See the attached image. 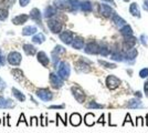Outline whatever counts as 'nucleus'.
I'll return each mask as SVG.
<instances>
[{
	"mask_svg": "<svg viewBox=\"0 0 148 133\" xmlns=\"http://www.w3.org/2000/svg\"><path fill=\"white\" fill-rule=\"evenodd\" d=\"M111 59L114 61H119L123 62L125 61V51L119 50V49H111Z\"/></svg>",
	"mask_w": 148,
	"mask_h": 133,
	"instance_id": "4468645a",
	"label": "nucleus"
},
{
	"mask_svg": "<svg viewBox=\"0 0 148 133\" xmlns=\"http://www.w3.org/2000/svg\"><path fill=\"white\" fill-rule=\"evenodd\" d=\"M84 122H85V124H86L87 127L94 125V114L91 113V112L85 114V116H84Z\"/></svg>",
	"mask_w": 148,
	"mask_h": 133,
	"instance_id": "7c9ffc66",
	"label": "nucleus"
},
{
	"mask_svg": "<svg viewBox=\"0 0 148 133\" xmlns=\"http://www.w3.org/2000/svg\"><path fill=\"white\" fill-rule=\"evenodd\" d=\"M56 12H58V10H56V7L50 6V7H48V8L45 9V11H44V17H45V18H49V19H51L53 16H56Z\"/></svg>",
	"mask_w": 148,
	"mask_h": 133,
	"instance_id": "bb28decb",
	"label": "nucleus"
},
{
	"mask_svg": "<svg viewBox=\"0 0 148 133\" xmlns=\"http://www.w3.org/2000/svg\"><path fill=\"white\" fill-rule=\"evenodd\" d=\"M137 41H138V39L134 37V36H130V37H125L123 39V50L124 51H127L132 49V48H134L137 43Z\"/></svg>",
	"mask_w": 148,
	"mask_h": 133,
	"instance_id": "1a4fd4ad",
	"label": "nucleus"
},
{
	"mask_svg": "<svg viewBox=\"0 0 148 133\" xmlns=\"http://www.w3.org/2000/svg\"><path fill=\"white\" fill-rule=\"evenodd\" d=\"M6 64V58L3 54V51L0 49V65H5Z\"/></svg>",
	"mask_w": 148,
	"mask_h": 133,
	"instance_id": "79ce46f5",
	"label": "nucleus"
},
{
	"mask_svg": "<svg viewBox=\"0 0 148 133\" xmlns=\"http://www.w3.org/2000/svg\"><path fill=\"white\" fill-rule=\"evenodd\" d=\"M127 108L130 109H142L144 108V104L140 101L139 98H135V99H130L128 103H127Z\"/></svg>",
	"mask_w": 148,
	"mask_h": 133,
	"instance_id": "aec40b11",
	"label": "nucleus"
},
{
	"mask_svg": "<svg viewBox=\"0 0 148 133\" xmlns=\"http://www.w3.org/2000/svg\"><path fill=\"white\" fill-rule=\"evenodd\" d=\"M147 40H148V37L146 34H140V37H139V42L144 45V47H147Z\"/></svg>",
	"mask_w": 148,
	"mask_h": 133,
	"instance_id": "58836bf2",
	"label": "nucleus"
},
{
	"mask_svg": "<svg viewBox=\"0 0 148 133\" xmlns=\"http://www.w3.org/2000/svg\"><path fill=\"white\" fill-rule=\"evenodd\" d=\"M99 54L103 56V57H107V56L111 54V48H110V45L106 43L105 41H101V42H99Z\"/></svg>",
	"mask_w": 148,
	"mask_h": 133,
	"instance_id": "6ab92c4d",
	"label": "nucleus"
},
{
	"mask_svg": "<svg viewBox=\"0 0 148 133\" xmlns=\"http://www.w3.org/2000/svg\"><path fill=\"white\" fill-rule=\"evenodd\" d=\"M86 107L88 109H103L104 108V105H103V104H99V103H97V102H95V101L88 102Z\"/></svg>",
	"mask_w": 148,
	"mask_h": 133,
	"instance_id": "f704fd0d",
	"label": "nucleus"
},
{
	"mask_svg": "<svg viewBox=\"0 0 148 133\" xmlns=\"http://www.w3.org/2000/svg\"><path fill=\"white\" fill-rule=\"evenodd\" d=\"M37 58H38V61L42 64L43 67H48V65H49L50 59L48 58V56H47V53H45V52L40 51V52L37 54Z\"/></svg>",
	"mask_w": 148,
	"mask_h": 133,
	"instance_id": "4be33fe9",
	"label": "nucleus"
},
{
	"mask_svg": "<svg viewBox=\"0 0 148 133\" xmlns=\"http://www.w3.org/2000/svg\"><path fill=\"white\" fill-rule=\"evenodd\" d=\"M80 9L85 13H90L93 11V3L90 0H83L80 2Z\"/></svg>",
	"mask_w": 148,
	"mask_h": 133,
	"instance_id": "dca6fc26",
	"label": "nucleus"
},
{
	"mask_svg": "<svg viewBox=\"0 0 148 133\" xmlns=\"http://www.w3.org/2000/svg\"><path fill=\"white\" fill-rule=\"evenodd\" d=\"M111 20H112V22L116 25L118 29H121L122 27H124V25H126V20L124 19V18H122L118 13H115L111 18Z\"/></svg>",
	"mask_w": 148,
	"mask_h": 133,
	"instance_id": "f3484780",
	"label": "nucleus"
},
{
	"mask_svg": "<svg viewBox=\"0 0 148 133\" xmlns=\"http://www.w3.org/2000/svg\"><path fill=\"white\" fill-rule=\"evenodd\" d=\"M30 125H33V127H38V125H39V121H38L37 116H32V118H31Z\"/></svg>",
	"mask_w": 148,
	"mask_h": 133,
	"instance_id": "37998d69",
	"label": "nucleus"
},
{
	"mask_svg": "<svg viewBox=\"0 0 148 133\" xmlns=\"http://www.w3.org/2000/svg\"><path fill=\"white\" fill-rule=\"evenodd\" d=\"M71 45L75 50H81V49H83L85 47V41H84V39L82 38V37H75L73 42L71 43Z\"/></svg>",
	"mask_w": 148,
	"mask_h": 133,
	"instance_id": "a211bd4d",
	"label": "nucleus"
},
{
	"mask_svg": "<svg viewBox=\"0 0 148 133\" xmlns=\"http://www.w3.org/2000/svg\"><path fill=\"white\" fill-rule=\"evenodd\" d=\"M21 122L25 123V125H27V127H29V125H30V124H29V123L27 122V120H25V114H23V113H21V115H20V118H19V121H18V123H17V125H19V124H20Z\"/></svg>",
	"mask_w": 148,
	"mask_h": 133,
	"instance_id": "a19ab883",
	"label": "nucleus"
},
{
	"mask_svg": "<svg viewBox=\"0 0 148 133\" xmlns=\"http://www.w3.org/2000/svg\"><path fill=\"white\" fill-rule=\"evenodd\" d=\"M101 1H102V2H105V3H107V5H111V6H113L114 8L117 7L116 2H115V0H101Z\"/></svg>",
	"mask_w": 148,
	"mask_h": 133,
	"instance_id": "c03bdc74",
	"label": "nucleus"
},
{
	"mask_svg": "<svg viewBox=\"0 0 148 133\" xmlns=\"http://www.w3.org/2000/svg\"><path fill=\"white\" fill-rule=\"evenodd\" d=\"M50 109H64V104H61V105H51Z\"/></svg>",
	"mask_w": 148,
	"mask_h": 133,
	"instance_id": "3c124183",
	"label": "nucleus"
},
{
	"mask_svg": "<svg viewBox=\"0 0 148 133\" xmlns=\"http://www.w3.org/2000/svg\"><path fill=\"white\" fill-rule=\"evenodd\" d=\"M119 33L123 36V38H125V37H130V36H134L133 28H132V25H130L128 23H126L124 27H122V28L119 29Z\"/></svg>",
	"mask_w": 148,
	"mask_h": 133,
	"instance_id": "412c9836",
	"label": "nucleus"
},
{
	"mask_svg": "<svg viewBox=\"0 0 148 133\" xmlns=\"http://www.w3.org/2000/svg\"><path fill=\"white\" fill-rule=\"evenodd\" d=\"M74 38V33L70 30H64L60 33V40L65 44H71L73 42Z\"/></svg>",
	"mask_w": 148,
	"mask_h": 133,
	"instance_id": "f8f14e48",
	"label": "nucleus"
},
{
	"mask_svg": "<svg viewBox=\"0 0 148 133\" xmlns=\"http://www.w3.org/2000/svg\"><path fill=\"white\" fill-rule=\"evenodd\" d=\"M121 83H122L121 79H118L117 76H113V74L106 78V85L110 90H115V89L121 85Z\"/></svg>",
	"mask_w": 148,
	"mask_h": 133,
	"instance_id": "0eeeda50",
	"label": "nucleus"
},
{
	"mask_svg": "<svg viewBox=\"0 0 148 133\" xmlns=\"http://www.w3.org/2000/svg\"><path fill=\"white\" fill-rule=\"evenodd\" d=\"M99 13H101V16L106 18V19H111L112 17L117 12L114 10V7L113 6L107 5L105 2H102V3L99 5Z\"/></svg>",
	"mask_w": 148,
	"mask_h": 133,
	"instance_id": "f257e3e1",
	"label": "nucleus"
},
{
	"mask_svg": "<svg viewBox=\"0 0 148 133\" xmlns=\"http://www.w3.org/2000/svg\"><path fill=\"white\" fill-rule=\"evenodd\" d=\"M13 3H14V0H1L0 1V5L2 8H9V7L13 6Z\"/></svg>",
	"mask_w": 148,
	"mask_h": 133,
	"instance_id": "c9c22d12",
	"label": "nucleus"
},
{
	"mask_svg": "<svg viewBox=\"0 0 148 133\" xmlns=\"http://www.w3.org/2000/svg\"><path fill=\"white\" fill-rule=\"evenodd\" d=\"M71 91H72V94H73V96L75 98V100L77 102L83 103V102L85 101V93H84V91L80 87L74 85V87L71 88Z\"/></svg>",
	"mask_w": 148,
	"mask_h": 133,
	"instance_id": "39448f33",
	"label": "nucleus"
},
{
	"mask_svg": "<svg viewBox=\"0 0 148 133\" xmlns=\"http://www.w3.org/2000/svg\"><path fill=\"white\" fill-rule=\"evenodd\" d=\"M19 2H20V6L21 7H25L29 2H30V0H20Z\"/></svg>",
	"mask_w": 148,
	"mask_h": 133,
	"instance_id": "8fccbe9b",
	"label": "nucleus"
},
{
	"mask_svg": "<svg viewBox=\"0 0 148 133\" xmlns=\"http://www.w3.org/2000/svg\"><path fill=\"white\" fill-rule=\"evenodd\" d=\"M48 28L52 33H61L63 25L61 21L56 19H49L48 20Z\"/></svg>",
	"mask_w": 148,
	"mask_h": 133,
	"instance_id": "20e7f679",
	"label": "nucleus"
},
{
	"mask_svg": "<svg viewBox=\"0 0 148 133\" xmlns=\"http://www.w3.org/2000/svg\"><path fill=\"white\" fill-rule=\"evenodd\" d=\"M30 18L32 20H34L37 23H41V12H40V10L37 8H33L30 12Z\"/></svg>",
	"mask_w": 148,
	"mask_h": 133,
	"instance_id": "393cba45",
	"label": "nucleus"
},
{
	"mask_svg": "<svg viewBox=\"0 0 148 133\" xmlns=\"http://www.w3.org/2000/svg\"><path fill=\"white\" fill-rule=\"evenodd\" d=\"M49 79H50V83H51V85H52L54 89L62 88V87H63V84H64L63 79H62L59 74H56V73H50Z\"/></svg>",
	"mask_w": 148,
	"mask_h": 133,
	"instance_id": "6e6552de",
	"label": "nucleus"
},
{
	"mask_svg": "<svg viewBox=\"0 0 148 133\" xmlns=\"http://www.w3.org/2000/svg\"><path fill=\"white\" fill-rule=\"evenodd\" d=\"M144 92H145V95L148 98V78L146 79L145 83H144Z\"/></svg>",
	"mask_w": 148,
	"mask_h": 133,
	"instance_id": "a18cd8bd",
	"label": "nucleus"
},
{
	"mask_svg": "<svg viewBox=\"0 0 148 133\" xmlns=\"http://www.w3.org/2000/svg\"><path fill=\"white\" fill-rule=\"evenodd\" d=\"M139 76L143 79H147L148 78V68H144L139 71Z\"/></svg>",
	"mask_w": 148,
	"mask_h": 133,
	"instance_id": "ea45409f",
	"label": "nucleus"
},
{
	"mask_svg": "<svg viewBox=\"0 0 148 133\" xmlns=\"http://www.w3.org/2000/svg\"><path fill=\"white\" fill-rule=\"evenodd\" d=\"M11 92H12V94L13 96L18 100V101H21V102H23L25 101V95L21 92V91H19L18 89H16V88H12V90H11Z\"/></svg>",
	"mask_w": 148,
	"mask_h": 133,
	"instance_id": "cd10ccee",
	"label": "nucleus"
},
{
	"mask_svg": "<svg viewBox=\"0 0 148 133\" xmlns=\"http://www.w3.org/2000/svg\"><path fill=\"white\" fill-rule=\"evenodd\" d=\"M84 51L87 54H99V42L92 40L88 41L85 47H84Z\"/></svg>",
	"mask_w": 148,
	"mask_h": 133,
	"instance_id": "7ed1b4c3",
	"label": "nucleus"
},
{
	"mask_svg": "<svg viewBox=\"0 0 148 133\" xmlns=\"http://www.w3.org/2000/svg\"><path fill=\"white\" fill-rule=\"evenodd\" d=\"M99 123H104V114L103 115H101V118H99V120L97 121Z\"/></svg>",
	"mask_w": 148,
	"mask_h": 133,
	"instance_id": "603ef678",
	"label": "nucleus"
},
{
	"mask_svg": "<svg viewBox=\"0 0 148 133\" xmlns=\"http://www.w3.org/2000/svg\"><path fill=\"white\" fill-rule=\"evenodd\" d=\"M8 62L11 64V65H19L21 63V60H22V57L21 54L19 53L18 51H12L8 54V58H7Z\"/></svg>",
	"mask_w": 148,
	"mask_h": 133,
	"instance_id": "9d476101",
	"label": "nucleus"
},
{
	"mask_svg": "<svg viewBox=\"0 0 148 133\" xmlns=\"http://www.w3.org/2000/svg\"><path fill=\"white\" fill-rule=\"evenodd\" d=\"M45 40V37H44L43 33H37L33 38H32V42L33 43H38V44H41Z\"/></svg>",
	"mask_w": 148,
	"mask_h": 133,
	"instance_id": "2f4dec72",
	"label": "nucleus"
},
{
	"mask_svg": "<svg viewBox=\"0 0 148 133\" xmlns=\"http://www.w3.org/2000/svg\"><path fill=\"white\" fill-rule=\"evenodd\" d=\"M70 73H71L70 64L65 61H61L58 65V74L61 76L63 80H68Z\"/></svg>",
	"mask_w": 148,
	"mask_h": 133,
	"instance_id": "f03ea898",
	"label": "nucleus"
},
{
	"mask_svg": "<svg viewBox=\"0 0 148 133\" xmlns=\"http://www.w3.org/2000/svg\"><path fill=\"white\" fill-rule=\"evenodd\" d=\"M14 107V103L10 99H6L0 95V109H11Z\"/></svg>",
	"mask_w": 148,
	"mask_h": 133,
	"instance_id": "5701e85b",
	"label": "nucleus"
},
{
	"mask_svg": "<svg viewBox=\"0 0 148 133\" xmlns=\"http://www.w3.org/2000/svg\"><path fill=\"white\" fill-rule=\"evenodd\" d=\"M36 94H37L38 98H40L44 102L51 101L52 98H53V94H52V92L50 91L49 89H38Z\"/></svg>",
	"mask_w": 148,
	"mask_h": 133,
	"instance_id": "423d86ee",
	"label": "nucleus"
},
{
	"mask_svg": "<svg viewBox=\"0 0 148 133\" xmlns=\"http://www.w3.org/2000/svg\"><path fill=\"white\" fill-rule=\"evenodd\" d=\"M137 56H138V50H137V48L134 47L130 50L125 51V61L133 63L135 61V59L137 58Z\"/></svg>",
	"mask_w": 148,
	"mask_h": 133,
	"instance_id": "2eb2a0df",
	"label": "nucleus"
},
{
	"mask_svg": "<svg viewBox=\"0 0 148 133\" xmlns=\"http://www.w3.org/2000/svg\"><path fill=\"white\" fill-rule=\"evenodd\" d=\"M135 95H136V96H137V98H139V99L142 98V93H140L139 91H137V92H135Z\"/></svg>",
	"mask_w": 148,
	"mask_h": 133,
	"instance_id": "864d4df0",
	"label": "nucleus"
},
{
	"mask_svg": "<svg viewBox=\"0 0 148 133\" xmlns=\"http://www.w3.org/2000/svg\"><path fill=\"white\" fill-rule=\"evenodd\" d=\"M38 31V29L33 25H29V27H25L22 30V34L23 36H31V34H34Z\"/></svg>",
	"mask_w": 148,
	"mask_h": 133,
	"instance_id": "c756f323",
	"label": "nucleus"
},
{
	"mask_svg": "<svg viewBox=\"0 0 148 133\" xmlns=\"http://www.w3.org/2000/svg\"><path fill=\"white\" fill-rule=\"evenodd\" d=\"M23 50H25V52L28 56H33V54L37 53V49H36L32 44H29V43H27L23 45Z\"/></svg>",
	"mask_w": 148,
	"mask_h": 133,
	"instance_id": "c85d7f7f",
	"label": "nucleus"
},
{
	"mask_svg": "<svg viewBox=\"0 0 148 133\" xmlns=\"http://www.w3.org/2000/svg\"><path fill=\"white\" fill-rule=\"evenodd\" d=\"M52 53H56V54H63V53H65V49L62 47V45H56V48L53 49V51H52Z\"/></svg>",
	"mask_w": 148,
	"mask_h": 133,
	"instance_id": "e433bc0d",
	"label": "nucleus"
},
{
	"mask_svg": "<svg viewBox=\"0 0 148 133\" xmlns=\"http://www.w3.org/2000/svg\"><path fill=\"white\" fill-rule=\"evenodd\" d=\"M143 9L146 11V12H148V0H143Z\"/></svg>",
	"mask_w": 148,
	"mask_h": 133,
	"instance_id": "de8ad7c7",
	"label": "nucleus"
},
{
	"mask_svg": "<svg viewBox=\"0 0 148 133\" xmlns=\"http://www.w3.org/2000/svg\"><path fill=\"white\" fill-rule=\"evenodd\" d=\"M122 1H124V2H126V3H130L132 0H122Z\"/></svg>",
	"mask_w": 148,
	"mask_h": 133,
	"instance_id": "5fc2aeb1",
	"label": "nucleus"
},
{
	"mask_svg": "<svg viewBox=\"0 0 148 133\" xmlns=\"http://www.w3.org/2000/svg\"><path fill=\"white\" fill-rule=\"evenodd\" d=\"M28 19H29V16H27V14H19V16L13 18L12 22H13V25H23L25 22H27Z\"/></svg>",
	"mask_w": 148,
	"mask_h": 133,
	"instance_id": "b1692460",
	"label": "nucleus"
},
{
	"mask_svg": "<svg viewBox=\"0 0 148 133\" xmlns=\"http://www.w3.org/2000/svg\"><path fill=\"white\" fill-rule=\"evenodd\" d=\"M12 74L14 76V78L18 80V81H21L25 76H23V72L21 71V70H19V69H14L12 70Z\"/></svg>",
	"mask_w": 148,
	"mask_h": 133,
	"instance_id": "72a5a7b5",
	"label": "nucleus"
},
{
	"mask_svg": "<svg viewBox=\"0 0 148 133\" xmlns=\"http://www.w3.org/2000/svg\"><path fill=\"white\" fill-rule=\"evenodd\" d=\"M8 18V10L6 8H0V20H6Z\"/></svg>",
	"mask_w": 148,
	"mask_h": 133,
	"instance_id": "4c0bfd02",
	"label": "nucleus"
},
{
	"mask_svg": "<svg viewBox=\"0 0 148 133\" xmlns=\"http://www.w3.org/2000/svg\"><path fill=\"white\" fill-rule=\"evenodd\" d=\"M90 64H91L90 60L84 59V58H80V60L75 63V65H76V69L81 72H88L90 71Z\"/></svg>",
	"mask_w": 148,
	"mask_h": 133,
	"instance_id": "9b49d317",
	"label": "nucleus"
},
{
	"mask_svg": "<svg viewBox=\"0 0 148 133\" xmlns=\"http://www.w3.org/2000/svg\"><path fill=\"white\" fill-rule=\"evenodd\" d=\"M99 63L102 65V67H104L106 69H115V68H117V65L115 63H111V62H107V61H104V60H99Z\"/></svg>",
	"mask_w": 148,
	"mask_h": 133,
	"instance_id": "473e14b6",
	"label": "nucleus"
},
{
	"mask_svg": "<svg viewBox=\"0 0 148 133\" xmlns=\"http://www.w3.org/2000/svg\"><path fill=\"white\" fill-rule=\"evenodd\" d=\"M128 11L133 16V17H135V18H142V13H140V7L139 5L135 2V1H133V2H130V7H128Z\"/></svg>",
	"mask_w": 148,
	"mask_h": 133,
	"instance_id": "ddd939ff",
	"label": "nucleus"
},
{
	"mask_svg": "<svg viewBox=\"0 0 148 133\" xmlns=\"http://www.w3.org/2000/svg\"><path fill=\"white\" fill-rule=\"evenodd\" d=\"M82 122V118L79 113H73L71 114L70 116V123L73 125V127H79Z\"/></svg>",
	"mask_w": 148,
	"mask_h": 133,
	"instance_id": "a878e982",
	"label": "nucleus"
},
{
	"mask_svg": "<svg viewBox=\"0 0 148 133\" xmlns=\"http://www.w3.org/2000/svg\"><path fill=\"white\" fill-rule=\"evenodd\" d=\"M6 87H7V84H6V82L0 78V92L1 91H3L5 89H6Z\"/></svg>",
	"mask_w": 148,
	"mask_h": 133,
	"instance_id": "49530a36",
	"label": "nucleus"
},
{
	"mask_svg": "<svg viewBox=\"0 0 148 133\" xmlns=\"http://www.w3.org/2000/svg\"><path fill=\"white\" fill-rule=\"evenodd\" d=\"M0 124H1V119H0Z\"/></svg>",
	"mask_w": 148,
	"mask_h": 133,
	"instance_id": "6e6d98bb",
	"label": "nucleus"
},
{
	"mask_svg": "<svg viewBox=\"0 0 148 133\" xmlns=\"http://www.w3.org/2000/svg\"><path fill=\"white\" fill-rule=\"evenodd\" d=\"M136 125H138V124H140V125H144V122H143V118L142 116H137L136 118Z\"/></svg>",
	"mask_w": 148,
	"mask_h": 133,
	"instance_id": "09e8293b",
	"label": "nucleus"
}]
</instances>
